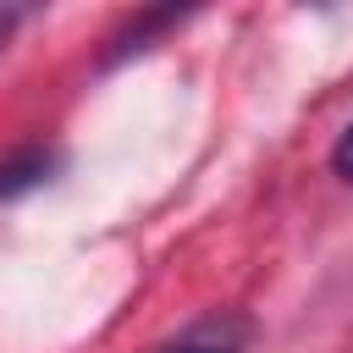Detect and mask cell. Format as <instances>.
I'll return each instance as SVG.
<instances>
[{
	"mask_svg": "<svg viewBox=\"0 0 353 353\" xmlns=\"http://www.w3.org/2000/svg\"><path fill=\"white\" fill-rule=\"evenodd\" d=\"M243 342H248L243 314H210V320H193L182 336L160 342L154 353H243Z\"/></svg>",
	"mask_w": 353,
	"mask_h": 353,
	"instance_id": "cell-1",
	"label": "cell"
},
{
	"mask_svg": "<svg viewBox=\"0 0 353 353\" xmlns=\"http://www.w3.org/2000/svg\"><path fill=\"white\" fill-rule=\"evenodd\" d=\"M50 165H55V154H44V149L11 154V160L0 165V199H17V193H28V188H39V182L50 176Z\"/></svg>",
	"mask_w": 353,
	"mask_h": 353,
	"instance_id": "cell-2",
	"label": "cell"
},
{
	"mask_svg": "<svg viewBox=\"0 0 353 353\" xmlns=\"http://www.w3.org/2000/svg\"><path fill=\"white\" fill-rule=\"evenodd\" d=\"M331 165H336V171L353 182V121H347V132L336 138V149H331Z\"/></svg>",
	"mask_w": 353,
	"mask_h": 353,
	"instance_id": "cell-3",
	"label": "cell"
},
{
	"mask_svg": "<svg viewBox=\"0 0 353 353\" xmlns=\"http://www.w3.org/2000/svg\"><path fill=\"white\" fill-rule=\"evenodd\" d=\"M22 17H28V6H0V44H6V33H11Z\"/></svg>",
	"mask_w": 353,
	"mask_h": 353,
	"instance_id": "cell-4",
	"label": "cell"
}]
</instances>
